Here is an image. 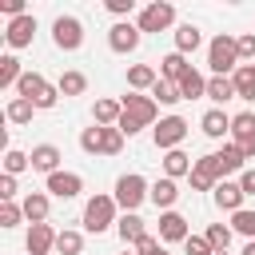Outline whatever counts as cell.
Instances as JSON below:
<instances>
[{"instance_id": "7", "label": "cell", "mask_w": 255, "mask_h": 255, "mask_svg": "<svg viewBox=\"0 0 255 255\" xmlns=\"http://www.w3.org/2000/svg\"><path fill=\"white\" fill-rule=\"evenodd\" d=\"M124 116H131L135 124H143V128H151L155 120H159V104L151 100V96H139V92H128L124 100Z\"/></svg>"}, {"instance_id": "49", "label": "cell", "mask_w": 255, "mask_h": 255, "mask_svg": "<svg viewBox=\"0 0 255 255\" xmlns=\"http://www.w3.org/2000/svg\"><path fill=\"white\" fill-rule=\"evenodd\" d=\"M187 179H191V191H215V183H211V179H203V175H195V171H191Z\"/></svg>"}, {"instance_id": "2", "label": "cell", "mask_w": 255, "mask_h": 255, "mask_svg": "<svg viewBox=\"0 0 255 255\" xmlns=\"http://www.w3.org/2000/svg\"><path fill=\"white\" fill-rule=\"evenodd\" d=\"M207 68H211L215 76H235V68H239V44H235V36L219 32V36L207 44Z\"/></svg>"}, {"instance_id": "5", "label": "cell", "mask_w": 255, "mask_h": 255, "mask_svg": "<svg viewBox=\"0 0 255 255\" xmlns=\"http://www.w3.org/2000/svg\"><path fill=\"white\" fill-rule=\"evenodd\" d=\"M52 44H56L60 52H76V48L84 44V24H80L76 16H56V20H52Z\"/></svg>"}, {"instance_id": "52", "label": "cell", "mask_w": 255, "mask_h": 255, "mask_svg": "<svg viewBox=\"0 0 255 255\" xmlns=\"http://www.w3.org/2000/svg\"><path fill=\"white\" fill-rule=\"evenodd\" d=\"M124 255H135V251H124Z\"/></svg>"}, {"instance_id": "37", "label": "cell", "mask_w": 255, "mask_h": 255, "mask_svg": "<svg viewBox=\"0 0 255 255\" xmlns=\"http://www.w3.org/2000/svg\"><path fill=\"white\" fill-rule=\"evenodd\" d=\"M28 167H32V155H24V151H16V147L4 151V175H20V171H28Z\"/></svg>"}, {"instance_id": "11", "label": "cell", "mask_w": 255, "mask_h": 255, "mask_svg": "<svg viewBox=\"0 0 255 255\" xmlns=\"http://www.w3.org/2000/svg\"><path fill=\"white\" fill-rule=\"evenodd\" d=\"M211 199H215V207L219 211H243V187H239V179H223V183H215V191H211Z\"/></svg>"}, {"instance_id": "13", "label": "cell", "mask_w": 255, "mask_h": 255, "mask_svg": "<svg viewBox=\"0 0 255 255\" xmlns=\"http://www.w3.org/2000/svg\"><path fill=\"white\" fill-rule=\"evenodd\" d=\"M48 195H56V199H76L80 191H84V179L76 175V171H56V175H48V187H44Z\"/></svg>"}, {"instance_id": "35", "label": "cell", "mask_w": 255, "mask_h": 255, "mask_svg": "<svg viewBox=\"0 0 255 255\" xmlns=\"http://www.w3.org/2000/svg\"><path fill=\"white\" fill-rule=\"evenodd\" d=\"M151 100L171 108V104H179L183 96H179V84H171V80H155V88H151Z\"/></svg>"}, {"instance_id": "43", "label": "cell", "mask_w": 255, "mask_h": 255, "mask_svg": "<svg viewBox=\"0 0 255 255\" xmlns=\"http://www.w3.org/2000/svg\"><path fill=\"white\" fill-rule=\"evenodd\" d=\"M235 44H239V60H255V32L235 36Z\"/></svg>"}, {"instance_id": "6", "label": "cell", "mask_w": 255, "mask_h": 255, "mask_svg": "<svg viewBox=\"0 0 255 255\" xmlns=\"http://www.w3.org/2000/svg\"><path fill=\"white\" fill-rule=\"evenodd\" d=\"M171 24H175V8H171L167 0L147 4V8L139 12V20H135V28H139V32H167Z\"/></svg>"}, {"instance_id": "15", "label": "cell", "mask_w": 255, "mask_h": 255, "mask_svg": "<svg viewBox=\"0 0 255 255\" xmlns=\"http://www.w3.org/2000/svg\"><path fill=\"white\" fill-rule=\"evenodd\" d=\"M60 147L56 143H36L32 147V171H44V175H56L60 171Z\"/></svg>"}, {"instance_id": "51", "label": "cell", "mask_w": 255, "mask_h": 255, "mask_svg": "<svg viewBox=\"0 0 255 255\" xmlns=\"http://www.w3.org/2000/svg\"><path fill=\"white\" fill-rule=\"evenodd\" d=\"M215 255H227V251H215Z\"/></svg>"}, {"instance_id": "39", "label": "cell", "mask_w": 255, "mask_h": 255, "mask_svg": "<svg viewBox=\"0 0 255 255\" xmlns=\"http://www.w3.org/2000/svg\"><path fill=\"white\" fill-rule=\"evenodd\" d=\"M100 139H104V135H100V124H92V128L80 131V147H84L88 155H100Z\"/></svg>"}, {"instance_id": "12", "label": "cell", "mask_w": 255, "mask_h": 255, "mask_svg": "<svg viewBox=\"0 0 255 255\" xmlns=\"http://www.w3.org/2000/svg\"><path fill=\"white\" fill-rule=\"evenodd\" d=\"M56 235L60 231H52V223H32L28 227V239H24L28 255H52L56 251Z\"/></svg>"}, {"instance_id": "20", "label": "cell", "mask_w": 255, "mask_h": 255, "mask_svg": "<svg viewBox=\"0 0 255 255\" xmlns=\"http://www.w3.org/2000/svg\"><path fill=\"white\" fill-rule=\"evenodd\" d=\"M191 167H195V159H191L183 147H175V151H163V175H167V179L191 175Z\"/></svg>"}, {"instance_id": "38", "label": "cell", "mask_w": 255, "mask_h": 255, "mask_svg": "<svg viewBox=\"0 0 255 255\" xmlns=\"http://www.w3.org/2000/svg\"><path fill=\"white\" fill-rule=\"evenodd\" d=\"M203 235H207V243H211L215 251H227L235 231H231V227H223V223H207V231H203Z\"/></svg>"}, {"instance_id": "30", "label": "cell", "mask_w": 255, "mask_h": 255, "mask_svg": "<svg viewBox=\"0 0 255 255\" xmlns=\"http://www.w3.org/2000/svg\"><path fill=\"white\" fill-rule=\"evenodd\" d=\"M207 100H215V104L235 100V84H231V76H211V80H207Z\"/></svg>"}, {"instance_id": "50", "label": "cell", "mask_w": 255, "mask_h": 255, "mask_svg": "<svg viewBox=\"0 0 255 255\" xmlns=\"http://www.w3.org/2000/svg\"><path fill=\"white\" fill-rule=\"evenodd\" d=\"M243 255H255V243H247V247H243Z\"/></svg>"}, {"instance_id": "31", "label": "cell", "mask_w": 255, "mask_h": 255, "mask_svg": "<svg viewBox=\"0 0 255 255\" xmlns=\"http://www.w3.org/2000/svg\"><path fill=\"white\" fill-rule=\"evenodd\" d=\"M32 112H36V104H32V100H24V96H12V100H8V108H4V116H8L12 124H32Z\"/></svg>"}, {"instance_id": "3", "label": "cell", "mask_w": 255, "mask_h": 255, "mask_svg": "<svg viewBox=\"0 0 255 255\" xmlns=\"http://www.w3.org/2000/svg\"><path fill=\"white\" fill-rule=\"evenodd\" d=\"M112 195H116V203H120L124 211H139V203L151 195V183H147L139 171H128V175L116 179V191H112Z\"/></svg>"}, {"instance_id": "10", "label": "cell", "mask_w": 255, "mask_h": 255, "mask_svg": "<svg viewBox=\"0 0 255 255\" xmlns=\"http://www.w3.org/2000/svg\"><path fill=\"white\" fill-rule=\"evenodd\" d=\"M4 40H8V48H28V44L36 40V16L28 12V16H16V20H8V28H4Z\"/></svg>"}, {"instance_id": "53", "label": "cell", "mask_w": 255, "mask_h": 255, "mask_svg": "<svg viewBox=\"0 0 255 255\" xmlns=\"http://www.w3.org/2000/svg\"><path fill=\"white\" fill-rule=\"evenodd\" d=\"M163 255H167V251H163Z\"/></svg>"}, {"instance_id": "46", "label": "cell", "mask_w": 255, "mask_h": 255, "mask_svg": "<svg viewBox=\"0 0 255 255\" xmlns=\"http://www.w3.org/2000/svg\"><path fill=\"white\" fill-rule=\"evenodd\" d=\"M131 8H135V0H108L112 16H131Z\"/></svg>"}, {"instance_id": "14", "label": "cell", "mask_w": 255, "mask_h": 255, "mask_svg": "<svg viewBox=\"0 0 255 255\" xmlns=\"http://www.w3.org/2000/svg\"><path fill=\"white\" fill-rule=\"evenodd\" d=\"M199 128H203L207 139H223V135H231V116L223 108H207L203 120H199Z\"/></svg>"}, {"instance_id": "42", "label": "cell", "mask_w": 255, "mask_h": 255, "mask_svg": "<svg viewBox=\"0 0 255 255\" xmlns=\"http://www.w3.org/2000/svg\"><path fill=\"white\" fill-rule=\"evenodd\" d=\"M163 239H155V235H143L139 243H135V255H163V247H159Z\"/></svg>"}, {"instance_id": "44", "label": "cell", "mask_w": 255, "mask_h": 255, "mask_svg": "<svg viewBox=\"0 0 255 255\" xmlns=\"http://www.w3.org/2000/svg\"><path fill=\"white\" fill-rule=\"evenodd\" d=\"M16 191H20L16 187V175H0V203H12Z\"/></svg>"}, {"instance_id": "18", "label": "cell", "mask_w": 255, "mask_h": 255, "mask_svg": "<svg viewBox=\"0 0 255 255\" xmlns=\"http://www.w3.org/2000/svg\"><path fill=\"white\" fill-rule=\"evenodd\" d=\"M147 199H151L159 211H171V207H175V199H179V183L163 175V179H155V183H151V195H147Z\"/></svg>"}, {"instance_id": "26", "label": "cell", "mask_w": 255, "mask_h": 255, "mask_svg": "<svg viewBox=\"0 0 255 255\" xmlns=\"http://www.w3.org/2000/svg\"><path fill=\"white\" fill-rule=\"evenodd\" d=\"M44 92H48V80H44L40 72H24L20 84H16V96H24V100H32V104H36Z\"/></svg>"}, {"instance_id": "23", "label": "cell", "mask_w": 255, "mask_h": 255, "mask_svg": "<svg viewBox=\"0 0 255 255\" xmlns=\"http://www.w3.org/2000/svg\"><path fill=\"white\" fill-rule=\"evenodd\" d=\"M215 155H219V167H223V179H227V175H235V171H239V175L247 171V155H243V151H239L235 143H223V147H219Z\"/></svg>"}, {"instance_id": "34", "label": "cell", "mask_w": 255, "mask_h": 255, "mask_svg": "<svg viewBox=\"0 0 255 255\" xmlns=\"http://www.w3.org/2000/svg\"><path fill=\"white\" fill-rule=\"evenodd\" d=\"M56 251H60V255H80V251H84V235L72 231V227H64V231L56 235Z\"/></svg>"}, {"instance_id": "22", "label": "cell", "mask_w": 255, "mask_h": 255, "mask_svg": "<svg viewBox=\"0 0 255 255\" xmlns=\"http://www.w3.org/2000/svg\"><path fill=\"white\" fill-rule=\"evenodd\" d=\"M155 80H159V72H155L151 64H131V68H128V88H131V92H151Z\"/></svg>"}, {"instance_id": "32", "label": "cell", "mask_w": 255, "mask_h": 255, "mask_svg": "<svg viewBox=\"0 0 255 255\" xmlns=\"http://www.w3.org/2000/svg\"><path fill=\"white\" fill-rule=\"evenodd\" d=\"M20 76H24V68H20V60L8 52V56H0V88H16L20 84Z\"/></svg>"}, {"instance_id": "19", "label": "cell", "mask_w": 255, "mask_h": 255, "mask_svg": "<svg viewBox=\"0 0 255 255\" xmlns=\"http://www.w3.org/2000/svg\"><path fill=\"white\" fill-rule=\"evenodd\" d=\"M187 72H191V64H187V56H183V52H167V56L159 60V80H171V84H179Z\"/></svg>"}, {"instance_id": "33", "label": "cell", "mask_w": 255, "mask_h": 255, "mask_svg": "<svg viewBox=\"0 0 255 255\" xmlns=\"http://www.w3.org/2000/svg\"><path fill=\"white\" fill-rule=\"evenodd\" d=\"M191 171L203 175V179H211V183H223V167H219V155H215V151H211V155H199Z\"/></svg>"}, {"instance_id": "27", "label": "cell", "mask_w": 255, "mask_h": 255, "mask_svg": "<svg viewBox=\"0 0 255 255\" xmlns=\"http://www.w3.org/2000/svg\"><path fill=\"white\" fill-rule=\"evenodd\" d=\"M179 96H183V100H199V96H207V76L191 68V72L179 80Z\"/></svg>"}, {"instance_id": "16", "label": "cell", "mask_w": 255, "mask_h": 255, "mask_svg": "<svg viewBox=\"0 0 255 255\" xmlns=\"http://www.w3.org/2000/svg\"><path fill=\"white\" fill-rule=\"evenodd\" d=\"M191 231H187V219L179 215V211H163L159 215V239L163 243H183Z\"/></svg>"}, {"instance_id": "4", "label": "cell", "mask_w": 255, "mask_h": 255, "mask_svg": "<svg viewBox=\"0 0 255 255\" xmlns=\"http://www.w3.org/2000/svg\"><path fill=\"white\" fill-rule=\"evenodd\" d=\"M187 131H191V128H187V120H183V116H163V120H159V128H151V139H155V147H159V151H175V147L187 139Z\"/></svg>"}, {"instance_id": "36", "label": "cell", "mask_w": 255, "mask_h": 255, "mask_svg": "<svg viewBox=\"0 0 255 255\" xmlns=\"http://www.w3.org/2000/svg\"><path fill=\"white\" fill-rule=\"evenodd\" d=\"M231 231H239V235H247V243H255V211L251 207L235 211L231 215Z\"/></svg>"}, {"instance_id": "17", "label": "cell", "mask_w": 255, "mask_h": 255, "mask_svg": "<svg viewBox=\"0 0 255 255\" xmlns=\"http://www.w3.org/2000/svg\"><path fill=\"white\" fill-rule=\"evenodd\" d=\"M20 207H24V219H28V223H48L52 199H48V191H28V195L20 199Z\"/></svg>"}, {"instance_id": "28", "label": "cell", "mask_w": 255, "mask_h": 255, "mask_svg": "<svg viewBox=\"0 0 255 255\" xmlns=\"http://www.w3.org/2000/svg\"><path fill=\"white\" fill-rule=\"evenodd\" d=\"M199 44H203V36H199V28H195V24H179V28H175V52H183V56H187V52H195Z\"/></svg>"}, {"instance_id": "41", "label": "cell", "mask_w": 255, "mask_h": 255, "mask_svg": "<svg viewBox=\"0 0 255 255\" xmlns=\"http://www.w3.org/2000/svg\"><path fill=\"white\" fill-rule=\"evenodd\" d=\"M24 219V207L20 203H0V227H16Z\"/></svg>"}, {"instance_id": "9", "label": "cell", "mask_w": 255, "mask_h": 255, "mask_svg": "<svg viewBox=\"0 0 255 255\" xmlns=\"http://www.w3.org/2000/svg\"><path fill=\"white\" fill-rule=\"evenodd\" d=\"M139 40H143V32H139L131 20H120V24H112V28H108V48H112V52H120V56L135 52V48H139Z\"/></svg>"}, {"instance_id": "45", "label": "cell", "mask_w": 255, "mask_h": 255, "mask_svg": "<svg viewBox=\"0 0 255 255\" xmlns=\"http://www.w3.org/2000/svg\"><path fill=\"white\" fill-rule=\"evenodd\" d=\"M0 12H4L8 20H16V16H28V12H24V0H0Z\"/></svg>"}, {"instance_id": "1", "label": "cell", "mask_w": 255, "mask_h": 255, "mask_svg": "<svg viewBox=\"0 0 255 255\" xmlns=\"http://www.w3.org/2000/svg\"><path fill=\"white\" fill-rule=\"evenodd\" d=\"M116 211H120L116 195H104V191H96V195L84 203V231H92V235L108 231L112 223H120V219H116Z\"/></svg>"}, {"instance_id": "25", "label": "cell", "mask_w": 255, "mask_h": 255, "mask_svg": "<svg viewBox=\"0 0 255 255\" xmlns=\"http://www.w3.org/2000/svg\"><path fill=\"white\" fill-rule=\"evenodd\" d=\"M120 116H124V104H120V100H96V108H92V120H96L100 128H116Z\"/></svg>"}, {"instance_id": "21", "label": "cell", "mask_w": 255, "mask_h": 255, "mask_svg": "<svg viewBox=\"0 0 255 255\" xmlns=\"http://www.w3.org/2000/svg\"><path fill=\"white\" fill-rule=\"evenodd\" d=\"M116 235H120L124 243H131V247H135V243L147 235V227H143V219H139L135 211H124V215H120V223H116Z\"/></svg>"}, {"instance_id": "29", "label": "cell", "mask_w": 255, "mask_h": 255, "mask_svg": "<svg viewBox=\"0 0 255 255\" xmlns=\"http://www.w3.org/2000/svg\"><path fill=\"white\" fill-rule=\"evenodd\" d=\"M56 88H60V96H84V92H88V76L72 68V72H64V76L56 80Z\"/></svg>"}, {"instance_id": "48", "label": "cell", "mask_w": 255, "mask_h": 255, "mask_svg": "<svg viewBox=\"0 0 255 255\" xmlns=\"http://www.w3.org/2000/svg\"><path fill=\"white\" fill-rule=\"evenodd\" d=\"M239 187H243V195H255V167H247L239 175Z\"/></svg>"}, {"instance_id": "40", "label": "cell", "mask_w": 255, "mask_h": 255, "mask_svg": "<svg viewBox=\"0 0 255 255\" xmlns=\"http://www.w3.org/2000/svg\"><path fill=\"white\" fill-rule=\"evenodd\" d=\"M183 251L187 255H215V247L207 243V235H187L183 239Z\"/></svg>"}, {"instance_id": "24", "label": "cell", "mask_w": 255, "mask_h": 255, "mask_svg": "<svg viewBox=\"0 0 255 255\" xmlns=\"http://www.w3.org/2000/svg\"><path fill=\"white\" fill-rule=\"evenodd\" d=\"M231 84H235V96L239 100L255 104V64H239L235 76H231Z\"/></svg>"}, {"instance_id": "47", "label": "cell", "mask_w": 255, "mask_h": 255, "mask_svg": "<svg viewBox=\"0 0 255 255\" xmlns=\"http://www.w3.org/2000/svg\"><path fill=\"white\" fill-rule=\"evenodd\" d=\"M116 128H120V131H124V135H128V139H131V135H135V131H143V124H135V120H131V116H120V124H116Z\"/></svg>"}, {"instance_id": "8", "label": "cell", "mask_w": 255, "mask_h": 255, "mask_svg": "<svg viewBox=\"0 0 255 255\" xmlns=\"http://www.w3.org/2000/svg\"><path fill=\"white\" fill-rule=\"evenodd\" d=\"M231 143H235L247 159H255V112L231 116Z\"/></svg>"}]
</instances>
